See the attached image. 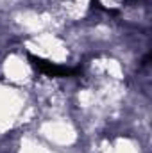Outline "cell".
<instances>
[{
    "label": "cell",
    "instance_id": "obj_1",
    "mask_svg": "<svg viewBox=\"0 0 152 153\" xmlns=\"http://www.w3.org/2000/svg\"><path fill=\"white\" fill-rule=\"evenodd\" d=\"M31 61H32V64L38 68L41 73H45V75H48V76H66V75H70V73H74V71L68 70V68L57 66V64L48 62V61L39 59V57H31Z\"/></svg>",
    "mask_w": 152,
    "mask_h": 153
}]
</instances>
